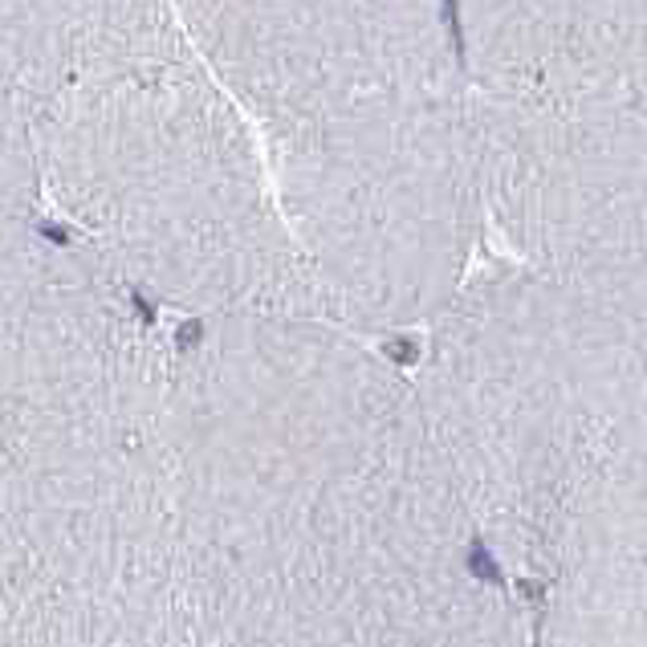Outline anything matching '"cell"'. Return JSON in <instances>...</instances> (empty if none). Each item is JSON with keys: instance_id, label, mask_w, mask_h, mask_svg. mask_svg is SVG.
<instances>
[{"instance_id": "cell-1", "label": "cell", "mask_w": 647, "mask_h": 647, "mask_svg": "<svg viewBox=\"0 0 647 647\" xmlns=\"http://www.w3.org/2000/svg\"><path fill=\"white\" fill-rule=\"evenodd\" d=\"M171 431L208 647H533L407 371L322 318H204Z\"/></svg>"}, {"instance_id": "cell-2", "label": "cell", "mask_w": 647, "mask_h": 647, "mask_svg": "<svg viewBox=\"0 0 647 647\" xmlns=\"http://www.w3.org/2000/svg\"><path fill=\"white\" fill-rule=\"evenodd\" d=\"M0 647H208L171 342L34 229L0 236Z\"/></svg>"}, {"instance_id": "cell-3", "label": "cell", "mask_w": 647, "mask_h": 647, "mask_svg": "<svg viewBox=\"0 0 647 647\" xmlns=\"http://www.w3.org/2000/svg\"><path fill=\"white\" fill-rule=\"evenodd\" d=\"M37 192L131 294L192 318L334 322L245 115L171 0H0Z\"/></svg>"}, {"instance_id": "cell-4", "label": "cell", "mask_w": 647, "mask_h": 647, "mask_svg": "<svg viewBox=\"0 0 647 647\" xmlns=\"http://www.w3.org/2000/svg\"><path fill=\"white\" fill-rule=\"evenodd\" d=\"M412 383L533 647H647V331L484 289Z\"/></svg>"}, {"instance_id": "cell-5", "label": "cell", "mask_w": 647, "mask_h": 647, "mask_svg": "<svg viewBox=\"0 0 647 647\" xmlns=\"http://www.w3.org/2000/svg\"><path fill=\"white\" fill-rule=\"evenodd\" d=\"M245 115L338 326H412L452 301L444 192L366 102L359 0H171Z\"/></svg>"}, {"instance_id": "cell-6", "label": "cell", "mask_w": 647, "mask_h": 647, "mask_svg": "<svg viewBox=\"0 0 647 647\" xmlns=\"http://www.w3.org/2000/svg\"><path fill=\"white\" fill-rule=\"evenodd\" d=\"M37 164L29 143V122L17 94L0 74V233L29 220L37 204Z\"/></svg>"}]
</instances>
